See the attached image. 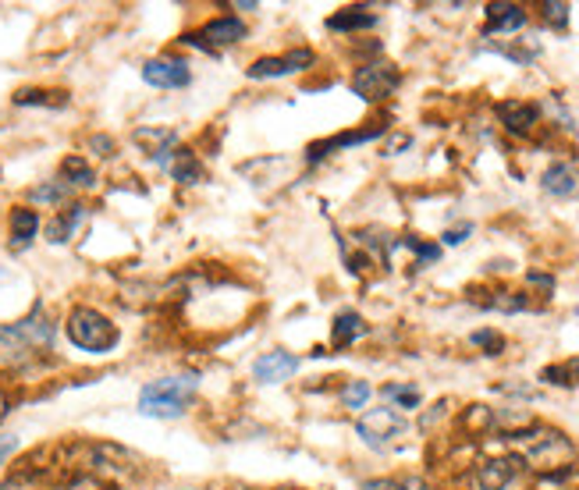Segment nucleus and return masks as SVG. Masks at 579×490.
<instances>
[{"mask_svg": "<svg viewBox=\"0 0 579 490\" xmlns=\"http://www.w3.org/2000/svg\"><path fill=\"white\" fill-rule=\"evenodd\" d=\"M498 118H501V125L512 131V135H530L533 125L541 121V110H537L533 103L509 99V103H501V107H498Z\"/></svg>", "mask_w": 579, "mask_h": 490, "instance_id": "12", "label": "nucleus"}, {"mask_svg": "<svg viewBox=\"0 0 579 490\" xmlns=\"http://www.w3.org/2000/svg\"><path fill=\"white\" fill-rule=\"evenodd\" d=\"M142 78L157 89H185L193 82V71H189V61L182 57H153L142 65Z\"/></svg>", "mask_w": 579, "mask_h": 490, "instance_id": "8", "label": "nucleus"}, {"mask_svg": "<svg viewBox=\"0 0 579 490\" xmlns=\"http://www.w3.org/2000/svg\"><path fill=\"white\" fill-rule=\"evenodd\" d=\"M473 345L487 349V356H498V352L505 349V338H501L498 330H477V334H473Z\"/></svg>", "mask_w": 579, "mask_h": 490, "instance_id": "30", "label": "nucleus"}, {"mask_svg": "<svg viewBox=\"0 0 579 490\" xmlns=\"http://www.w3.org/2000/svg\"><path fill=\"white\" fill-rule=\"evenodd\" d=\"M547 196H558V199H576L579 196V163L569 161H558L551 163L541 178Z\"/></svg>", "mask_w": 579, "mask_h": 490, "instance_id": "10", "label": "nucleus"}, {"mask_svg": "<svg viewBox=\"0 0 579 490\" xmlns=\"http://www.w3.org/2000/svg\"><path fill=\"white\" fill-rule=\"evenodd\" d=\"M469 231H473V224H458V228L445 231V235H441V242H445V245H462Z\"/></svg>", "mask_w": 579, "mask_h": 490, "instance_id": "32", "label": "nucleus"}, {"mask_svg": "<svg viewBox=\"0 0 579 490\" xmlns=\"http://www.w3.org/2000/svg\"><path fill=\"white\" fill-rule=\"evenodd\" d=\"M313 61H317L313 50L295 47V50L281 54V57H259V61H253L249 78H257V82H263V78H285V75H295V71H306Z\"/></svg>", "mask_w": 579, "mask_h": 490, "instance_id": "6", "label": "nucleus"}, {"mask_svg": "<svg viewBox=\"0 0 579 490\" xmlns=\"http://www.w3.org/2000/svg\"><path fill=\"white\" fill-rule=\"evenodd\" d=\"M0 281H4V270H0Z\"/></svg>", "mask_w": 579, "mask_h": 490, "instance_id": "37", "label": "nucleus"}, {"mask_svg": "<svg viewBox=\"0 0 579 490\" xmlns=\"http://www.w3.org/2000/svg\"><path fill=\"white\" fill-rule=\"evenodd\" d=\"M526 26V11L519 4H487V26L483 33L494 36V33H515Z\"/></svg>", "mask_w": 579, "mask_h": 490, "instance_id": "13", "label": "nucleus"}, {"mask_svg": "<svg viewBox=\"0 0 579 490\" xmlns=\"http://www.w3.org/2000/svg\"><path fill=\"white\" fill-rule=\"evenodd\" d=\"M398 68L391 65H366L355 71L353 78V89L359 93L363 99H384L391 97L395 89H398Z\"/></svg>", "mask_w": 579, "mask_h": 490, "instance_id": "7", "label": "nucleus"}, {"mask_svg": "<svg viewBox=\"0 0 579 490\" xmlns=\"http://www.w3.org/2000/svg\"><path fill=\"white\" fill-rule=\"evenodd\" d=\"M58 93H43V89H22V93H15V103L18 107H65V103H58Z\"/></svg>", "mask_w": 579, "mask_h": 490, "instance_id": "26", "label": "nucleus"}, {"mask_svg": "<svg viewBox=\"0 0 579 490\" xmlns=\"http://www.w3.org/2000/svg\"><path fill=\"white\" fill-rule=\"evenodd\" d=\"M541 381H544V384H558V388H576L579 384V360L547 366L544 373H541Z\"/></svg>", "mask_w": 579, "mask_h": 490, "instance_id": "22", "label": "nucleus"}, {"mask_svg": "<svg viewBox=\"0 0 579 490\" xmlns=\"http://www.w3.org/2000/svg\"><path fill=\"white\" fill-rule=\"evenodd\" d=\"M68 193H71L68 182H54V185H39V189H33V199L36 203H61Z\"/></svg>", "mask_w": 579, "mask_h": 490, "instance_id": "29", "label": "nucleus"}, {"mask_svg": "<svg viewBox=\"0 0 579 490\" xmlns=\"http://www.w3.org/2000/svg\"><path fill=\"white\" fill-rule=\"evenodd\" d=\"M541 15H544L547 26H554V29H565V26H569V4L547 0V4H541Z\"/></svg>", "mask_w": 579, "mask_h": 490, "instance_id": "27", "label": "nucleus"}, {"mask_svg": "<svg viewBox=\"0 0 579 490\" xmlns=\"http://www.w3.org/2000/svg\"><path fill=\"white\" fill-rule=\"evenodd\" d=\"M7 409H11V398H7V394L0 391V420H4V416H7Z\"/></svg>", "mask_w": 579, "mask_h": 490, "instance_id": "36", "label": "nucleus"}, {"mask_svg": "<svg viewBox=\"0 0 579 490\" xmlns=\"http://www.w3.org/2000/svg\"><path fill=\"white\" fill-rule=\"evenodd\" d=\"M377 135H384V125H377V129H366V131H349V135H338V139H327V142H313V146H310V161L317 163V161H323L331 150L359 146V142H370V139H377Z\"/></svg>", "mask_w": 579, "mask_h": 490, "instance_id": "16", "label": "nucleus"}, {"mask_svg": "<svg viewBox=\"0 0 579 490\" xmlns=\"http://www.w3.org/2000/svg\"><path fill=\"white\" fill-rule=\"evenodd\" d=\"M363 490H426L419 476H402V480H366Z\"/></svg>", "mask_w": 579, "mask_h": 490, "instance_id": "25", "label": "nucleus"}, {"mask_svg": "<svg viewBox=\"0 0 579 490\" xmlns=\"http://www.w3.org/2000/svg\"><path fill=\"white\" fill-rule=\"evenodd\" d=\"M86 221V206L82 203H75V206H68L65 214H58L54 221H50V228H47V238L50 242H68L71 235H75V228Z\"/></svg>", "mask_w": 579, "mask_h": 490, "instance_id": "20", "label": "nucleus"}, {"mask_svg": "<svg viewBox=\"0 0 579 490\" xmlns=\"http://www.w3.org/2000/svg\"><path fill=\"white\" fill-rule=\"evenodd\" d=\"M363 334H366V324H363V317H359L355 309L338 313L334 324H331V341H334V349H349V345L359 341Z\"/></svg>", "mask_w": 579, "mask_h": 490, "instance_id": "15", "label": "nucleus"}, {"mask_svg": "<svg viewBox=\"0 0 579 490\" xmlns=\"http://www.w3.org/2000/svg\"><path fill=\"white\" fill-rule=\"evenodd\" d=\"M370 401V384L366 381H349L345 388H342V405L345 409H363Z\"/></svg>", "mask_w": 579, "mask_h": 490, "instance_id": "23", "label": "nucleus"}, {"mask_svg": "<svg viewBox=\"0 0 579 490\" xmlns=\"http://www.w3.org/2000/svg\"><path fill=\"white\" fill-rule=\"evenodd\" d=\"M195 394V377H163L139 394V412L150 420H178Z\"/></svg>", "mask_w": 579, "mask_h": 490, "instance_id": "2", "label": "nucleus"}, {"mask_svg": "<svg viewBox=\"0 0 579 490\" xmlns=\"http://www.w3.org/2000/svg\"><path fill=\"white\" fill-rule=\"evenodd\" d=\"M61 490H103L97 473H75Z\"/></svg>", "mask_w": 579, "mask_h": 490, "instance_id": "31", "label": "nucleus"}, {"mask_svg": "<svg viewBox=\"0 0 579 490\" xmlns=\"http://www.w3.org/2000/svg\"><path fill=\"white\" fill-rule=\"evenodd\" d=\"M384 398L387 401H398V409H416L419 405V391L413 384H387Z\"/></svg>", "mask_w": 579, "mask_h": 490, "instance_id": "24", "label": "nucleus"}, {"mask_svg": "<svg viewBox=\"0 0 579 490\" xmlns=\"http://www.w3.org/2000/svg\"><path fill=\"white\" fill-rule=\"evenodd\" d=\"M238 39H246V22H242V18H214V22H206L199 33L185 36V43L195 47V50H203V54H214V50H221V47L238 43Z\"/></svg>", "mask_w": 579, "mask_h": 490, "instance_id": "5", "label": "nucleus"}, {"mask_svg": "<svg viewBox=\"0 0 579 490\" xmlns=\"http://www.w3.org/2000/svg\"><path fill=\"white\" fill-rule=\"evenodd\" d=\"M93 150H100V157H111V150H114V142H111L107 135H93Z\"/></svg>", "mask_w": 579, "mask_h": 490, "instance_id": "33", "label": "nucleus"}, {"mask_svg": "<svg viewBox=\"0 0 579 490\" xmlns=\"http://www.w3.org/2000/svg\"><path fill=\"white\" fill-rule=\"evenodd\" d=\"M355 430H359V437H363L370 448H384L387 441H395V437L405 433V420H402L395 409H370V412L359 416Z\"/></svg>", "mask_w": 579, "mask_h": 490, "instance_id": "4", "label": "nucleus"}, {"mask_svg": "<svg viewBox=\"0 0 579 490\" xmlns=\"http://www.w3.org/2000/svg\"><path fill=\"white\" fill-rule=\"evenodd\" d=\"M161 167L171 171V178L174 182H182V185H195V182H203V163L195 157L193 150H174L171 157H163Z\"/></svg>", "mask_w": 579, "mask_h": 490, "instance_id": "14", "label": "nucleus"}, {"mask_svg": "<svg viewBox=\"0 0 579 490\" xmlns=\"http://www.w3.org/2000/svg\"><path fill=\"white\" fill-rule=\"evenodd\" d=\"M374 26H377V15H370L363 7H345V11L327 18L331 33H359V29H374Z\"/></svg>", "mask_w": 579, "mask_h": 490, "instance_id": "17", "label": "nucleus"}, {"mask_svg": "<svg viewBox=\"0 0 579 490\" xmlns=\"http://www.w3.org/2000/svg\"><path fill=\"white\" fill-rule=\"evenodd\" d=\"M36 231H39V217H36V210L18 206V210L11 214V245H15V249H26V245L36 238Z\"/></svg>", "mask_w": 579, "mask_h": 490, "instance_id": "19", "label": "nucleus"}, {"mask_svg": "<svg viewBox=\"0 0 579 490\" xmlns=\"http://www.w3.org/2000/svg\"><path fill=\"white\" fill-rule=\"evenodd\" d=\"M68 338H71V345H79V349H86V352H111L114 345H118V324L114 320H107L100 309H89V306H75L71 313H68Z\"/></svg>", "mask_w": 579, "mask_h": 490, "instance_id": "3", "label": "nucleus"}, {"mask_svg": "<svg viewBox=\"0 0 579 490\" xmlns=\"http://www.w3.org/2000/svg\"><path fill=\"white\" fill-rule=\"evenodd\" d=\"M409 146V135H395L391 142H387V153H398V150H405Z\"/></svg>", "mask_w": 579, "mask_h": 490, "instance_id": "34", "label": "nucleus"}, {"mask_svg": "<svg viewBox=\"0 0 579 490\" xmlns=\"http://www.w3.org/2000/svg\"><path fill=\"white\" fill-rule=\"evenodd\" d=\"M61 182L89 189V185L97 182V174H93V167L82 161V157H65V163H61Z\"/></svg>", "mask_w": 579, "mask_h": 490, "instance_id": "21", "label": "nucleus"}, {"mask_svg": "<svg viewBox=\"0 0 579 490\" xmlns=\"http://www.w3.org/2000/svg\"><path fill=\"white\" fill-rule=\"evenodd\" d=\"M132 139H135V142H139V146H142V150H146V153H150L157 163H161L163 157L171 153V146L178 142V139H174V131H167V129H135Z\"/></svg>", "mask_w": 579, "mask_h": 490, "instance_id": "18", "label": "nucleus"}, {"mask_svg": "<svg viewBox=\"0 0 579 490\" xmlns=\"http://www.w3.org/2000/svg\"><path fill=\"white\" fill-rule=\"evenodd\" d=\"M15 444H18L15 437H0V462H4V458L15 452Z\"/></svg>", "mask_w": 579, "mask_h": 490, "instance_id": "35", "label": "nucleus"}, {"mask_svg": "<svg viewBox=\"0 0 579 490\" xmlns=\"http://www.w3.org/2000/svg\"><path fill=\"white\" fill-rule=\"evenodd\" d=\"M519 476V458H487L477 469V490H509Z\"/></svg>", "mask_w": 579, "mask_h": 490, "instance_id": "9", "label": "nucleus"}, {"mask_svg": "<svg viewBox=\"0 0 579 490\" xmlns=\"http://www.w3.org/2000/svg\"><path fill=\"white\" fill-rule=\"evenodd\" d=\"M466 426H469L473 433H483V430H490V426H494V412H490L487 405H469V412H466Z\"/></svg>", "mask_w": 579, "mask_h": 490, "instance_id": "28", "label": "nucleus"}, {"mask_svg": "<svg viewBox=\"0 0 579 490\" xmlns=\"http://www.w3.org/2000/svg\"><path fill=\"white\" fill-rule=\"evenodd\" d=\"M505 441L519 458V465H526L541 476H558L576 462V444L562 430H551V426L530 423L526 430H512Z\"/></svg>", "mask_w": 579, "mask_h": 490, "instance_id": "1", "label": "nucleus"}, {"mask_svg": "<svg viewBox=\"0 0 579 490\" xmlns=\"http://www.w3.org/2000/svg\"><path fill=\"white\" fill-rule=\"evenodd\" d=\"M295 370H299V360L289 356V352H267V356H259L253 362V377L259 384H281V381H289Z\"/></svg>", "mask_w": 579, "mask_h": 490, "instance_id": "11", "label": "nucleus"}]
</instances>
